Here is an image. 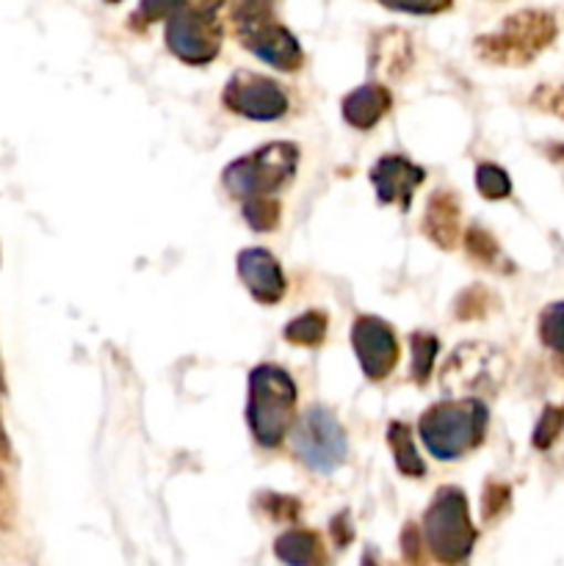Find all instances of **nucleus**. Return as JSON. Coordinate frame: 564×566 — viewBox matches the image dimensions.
Wrapping results in <instances>:
<instances>
[{
	"label": "nucleus",
	"mask_w": 564,
	"mask_h": 566,
	"mask_svg": "<svg viewBox=\"0 0 564 566\" xmlns=\"http://www.w3.org/2000/svg\"><path fill=\"white\" fill-rule=\"evenodd\" d=\"M487 431V407L479 398H448L426 409L418 420V434L429 453L440 462H453L479 448Z\"/></svg>",
	"instance_id": "1"
},
{
	"label": "nucleus",
	"mask_w": 564,
	"mask_h": 566,
	"mask_svg": "<svg viewBox=\"0 0 564 566\" xmlns=\"http://www.w3.org/2000/svg\"><path fill=\"white\" fill-rule=\"evenodd\" d=\"M230 25L243 48L280 72H296L304 64L299 39L276 22L271 0H230Z\"/></svg>",
	"instance_id": "2"
},
{
	"label": "nucleus",
	"mask_w": 564,
	"mask_h": 566,
	"mask_svg": "<svg viewBox=\"0 0 564 566\" xmlns=\"http://www.w3.org/2000/svg\"><path fill=\"white\" fill-rule=\"evenodd\" d=\"M558 25L551 11L523 9L509 14L492 33L476 39V55L487 64L523 66L531 64L556 39Z\"/></svg>",
	"instance_id": "3"
},
{
	"label": "nucleus",
	"mask_w": 564,
	"mask_h": 566,
	"mask_svg": "<svg viewBox=\"0 0 564 566\" xmlns=\"http://www.w3.org/2000/svg\"><path fill=\"white\" fill-rule=\"evenodd\" d=\"M296 407V381L280 365H258L249 374L247 423L260 448H276Z\"/></svg>",
	"instance_id": "4"
},
{
	"label": "nucleus",
	"mask_w": 564,
	"mask_h": 566,
	"mask_svg": "<svg viewBox=\"0 0 564 566\" xmlns=\"http://www.w3.org/2000/svg\"><path fill=\"white\" fill-rule=\"evenodd\" d=\"M299 166V147L293 142H271L243 158L232 160L221 175L227 191L247 202L254 197H274L293 180Z\"/></svg>",
	"instance_id": "5"
},
{
	"label": "nucleus",
	"mask_w": 564,
	"mask_h": 566,
	"mask_svg": "<svg viewBox=\"0 0 564 566\" xmlns=\"http://www.w3.org/2000/svg\"><path fill=\"white\" fill-rule=\"evenodd\" d=\"M424 539L431 556L446 566L462 564L473 553L476 528L470 523L468 497L459 486H442L424 514Z\"/></svg>",
	"instance_id": "6"
},
{
	"label": "nucleus",
	"mask_w": 564,
	"mask_h": 566,
	"mask_svg": "<svg viewBox=\"0 0 564 566\" xmlns=\"http://www.w3.org/2000/svg\"><path fill=\"white\" fill-rule=\"evenodd\" d=\"M291 446L304 468L330 475L346 459V431L330 409L310 407L293 426Z\"/></svg>",
	"instance_id": "7"
},
{
	"label": "nucleus",
	"mask_w": 564,
	"mask_h": 566,
	"mask_svg": "<svg viewBox=\"0 0 564 566\" xmlns=\"http://www.w3.org/2000/svg\"><path fill=\"white\" fill-rule=\"evenodd\" d=\"M506 374V359L484 343H464L442 365V390L459 396V392L495 390L498 381Z\"/></svg>",
	"instance_id": "8"
},
{
	"label": "nucleus",
	"mask_w": 564,
	"mask_h": 566,
	"mask_svg": "<svg viewBox=\"0 0 564 566\" xmlns=\"http://www.w3.org/2000/svg\"><path fill=\"white\" fill-rule=\"evenodd\" d=\"M221 36H224V31H221L216 14L182 9L166 20V48L182 64H210L219 55Z\"/></svg>",
	"instance_id": "9"
},
{
	"label": "nucleus",
	"mask_w": 564,
	"mask_h": 566,
	"mask_svg": "<svg viewBox=\"0 0 564 566\" xmlns=\"http://www.w3.org/2000/svg\"><path fill=\"white\" fill-rule=\"evenodd\" d=\"M227 111L252 122H274L288 114V94L276 81L254 72H236L221 92Z\"/></svg>",
	"instance_id": "10"
},
{
	"label": "nucleus",
	"mask_w": 564,
	"mask_h": 566,
	"mask_svg": "<svg viewBox=\"0 0 564 566\" xmlns=\"http://www.w3.org/2000/svg\"><path fill=\"white\" fill-rule=\"evenodd\" d=\"M352 346L359 359V368L370 381H382L390 376L398 363V340L390 324L376 315H359L352 326Z\"/></svg>",
	"instance_id": "11"
},
{
	"label": "nucleus",
	"mask_w": 564,
	"mask_h": 566,
	"mask_svg": "<svg viewBox=\"0 0 564 566\" xmlns=\"http://www.w3.org/2000/svg\"><path fill=\"white\" fill-rule=\"evenodd\" d=\"M238 276L247 285V291L252 293L254 302L271 304L280 302L285 296V274H282V265L276 263L274 254L269 249L249 247L238 254Z\"/></svg>",
	"instance_id": "12"
},
{
	"label": "nucleus",
	"mask_w": 564,
	"mask_h": 566,
	"mask_svg": "<svg viewBox=\"0 0 564 566\" xmlns=\"http://www.w3.org/2000/svg\"><path fill=\"white\" fill-rule=\"evenodd\" d=\"M424 169L404 158V155H385L370 169V182H374L379 202L398 205L401 210H409L415 188L424 182Z\"/></svg>",
	"instance_id": "13"
},
{
	"label": "nucleus",
	"mask_w": 564,
	"mask_h": 566,
	"mask_svg": "<svg viewBox=\"0 0 564 566\" xmlns=\"http://www.w3.org/2000/svg\"><path fill=\"white\" fill-rule=\"evenodd\" d=\"M412 39H409V33L401 31V28H385V31L376 33L374 42H370V66H374V72H379L382 77L398 81V77L412 66Z\"/></svg>",
	"instance_id": "14"
},
{
	"label": "nucleus",
	"mask_w": 564,
	"mask_h": 566,
	"mask_svg": "<svg viewBox=\"0 0 564 566\" xmlns=\"http://www.w3.org/2000/svg\"><path fill=\"white\" fill-rule=\"evenodd\" d=\"M459 224H462V208L451 191H435L426 202L424 235L435 247L453 249L459 243Z\"/></svg>",
	"instance_id": "15"
},
{
	"label": "nucleus",
	"mask_w": 564,
	"mask_h": 566,
	"mask_svg": "<svg viewBox=\"0 0 564 566\" xmlns=\"http://www.w3.org/2000/svg\"><path fill=\"white\" fill-rule=\"evenodd\" d=\"M393 108L390 88L382 83H365V86L354 88L352 94L343 97V119L354 127V130H370L379 125L382 116Z\"/></svg>",
	"instance_id": "16"
},
{
	"label": "nucleus",
	"mask_w": 564,
	"mask_h": 566,
	"mask_svg": "<svg viewBox=\"0 0 564 566\" xmlns=\"http://www.w3.org/2000/svg\"><path fill=\"white\" fill-rule=\"evenodd\" d=\"M274 553L288 566H321L324 545L313 531H288L274 542Z\"/></svg>",
	"instance_id": "17"
},
{
	"label": "nucleus",
	"mask_w": 564,
	"mask_h": 566,
	"mask_svg": "<svg viewBox=\"0 0 564 566\" xmlns=\"http://www.w3.org/2000/svg\"><path fill=\"white\" fill-rule=\"evenodd\" d=\"M387 446H390L393 459H396V468L401 475H409V479H420L426 475V464L420 459L418 448H415L412 440V429L401 420L387 426Z\"/></svg>",
	"instance_id": "18"
},
{
	"label": "nucleus",
	"mask_w": 564,
	"mask_h": 566,
	"mask_svg": "<svg viewBox=\"0 0 564 566\" xmlns=\"http://www.w3.org/2000/svg\"><path fill=\"white\" fill-rule=\"evenodd\" d=\"M462 241H464V252H468L476 263L495 271H512V265L506 263V254L501 252L498 241L484 230V227L473 224L468 232H464Z\"/></svg>",
	"instance_id": "19"
},
{
	"label": "nucleus",
	"mask_w": 564,
	"mask_h": 566,
	"mask_svg": "<svg viewBox=\"0 0 564 566\" xmlns=\"http://www.w3.org/2000/svg\"><path fill=\"white\" fill-rule=\"evenodd\" d=\"M326 326H330L326 315L318 313V310H310V313L293 318L291 324L285 326V332H282V335H285V340L293 343V346L315 348L324 343Z\"/></svg>",
	"instance_id": "20"
},
{
	"label": "nucleus",
	"mask_w": 564,
	"mask_h": 566,
	"mask_svg": "<svg viewBox=\"0 0 564 566\" xmlns=\"http://www.w3.org/2000/svg\"><path fill=\"white\" fill-rule=\"evenodd\" d=\"M409 346H412V381L426 385L435 370L437 352H440V340L429 332H412L409 335Z\"/></svg>",
	"instance_id": "21"
},
{
	"label": "nucleus",
	"mask_w": 564,
	"mask_h": 566,
	"mask_svg": "<svg viewBox=\"0 0 564 566\" xmlns=\"http://www.w3.org/2000/svg\"><path fill=\"white\" fill-rule=\"evenodd\" d=\"M540 340L556 354L558 365L564 368V302L547 304L540 313Z\"/></svg>",
	"instance_id": "22"
},
{
	"label": "nucleus",
	"mask_w": 564,
	"mask_h": 566,
	"mask_svg": "<svg viewBox=\"0 0 564 566\" xmlns=\"http://www.w3.org/2000/svg\"><path fill=\"white\" fill-rule=\"evenodd\" d=\"M243 221L254 232H271L280 224V202L274 197H254L243 202Z\"/></svg>",
	"instance_id": "23"
},
{
	"label": "nucleus",
	"mask_w": 564,
	"mask_h": 566,
	"mask_svg": "<svg viewBox=\"0 0 564 566\" xmlns=\"http://www.w3.org/2000/svg\"><path fill=\"white\" fill-rule=\"evenodd\" d=\"M476 188L481 191L484 199H506L512 193V180H509L506 171L495 164H481L476 169Z\"/></svg>",
	"instance_id": "24"
},
{
	"label": "nucleus",
	"mask_w": 564,
	"mask_h": 566,
	"mask_svg": "<svg viewBox=\"0 0 564 566\" xmlns=\"http://www.w3.org/2000/svg\"><path fill=\"white\" fill-rule=\"evenodd\" d=\"M562 431H564V407H545L534 426L531 446H534L536 451H547V448L558 440Z\"/></svg>",
	"instance_id": "25"
},
{
	"label": "nucleus",
	"mask_w": 564,
	"mask_h": 566,
	"mask_svg": "<svg viewBox=\"0 0 564 566\" xmlns=\"http://www.w3.org/2000/svg\"><path fill=\"white\" fill-rule=\"evenodd\" d=\"M376 3H382L390 11H401V14L435 17L451 9L453 0H376Z\"/></svg>",
	"instance_id": "26"
},
{
	"label": "nucleus",
	"mask_w": 564,
	"mask_h": 566,
	"mask_svg": "<svg viewBox=\"0 0 564 566\" xmlns=\"http://www.w3.org/2000/svg\"><path fill=\"white\" fill-rule=\"evenodd\" d=\"M531 103L540 111H547V114L562 116L564 119V83H542V86L531 94Z\"/></svg>",
	"instance_id": "27"
},
{
	"label": "nucleus",
	"mask_w": 564,
	"mask_h": 566,
	"mask_svg": "<svg viewBox=\"0 0 564 566\" xmlns=\"http://www.w3.org/2000/svg\"><path fill=\"white\" fill-rule=\"evenodd\" d=\"M487 302H490V293H487L484 287H468V291L457 298V318H481V315H487Z\"/></svg>",
	"instance_id": "28"
},
{
	"label": "nucleus",
	"mask_w": 564,
	"mask_h": 566,
	"mask_svg": "<svg viewBox=\"0 0 564 566\" xmlns=\"http://www.w3.org/2000/svg\"><path fill=\"white\" fill-rule=\"evenodd\" d=\"M506 501H509V486L490 481L484 490V517L487 520L495 517V514L506 506Z\"/></svg>",
	"instance_id": "29"
},
{
	"label": "nucleus",
	"mask_w": 564,
	"mask_h": 566,
	"mask_svg": "<svg viewBox=\"0 0 564 566\" xmlns=\"http://www.w3.org/2000/svg\"><path fill=\"white\" fill-rule=\"evenodd\" d=\"M263 506L269 509L274 517H288V520L296 517V512H299V503L293 501V497H282V495H265Z\"/></svg>",
	"instance_id": "30"
},
{
	"label": "nucleus",
	"mask_w": 564,
	"mask_h": 566,
	"mask_svg": "<svg viewBox=\"0 0 564 566\" xmlns=\"http://www.w3.org/2000/svg\"><path fill=\"white\" fill-rule=\"evenodd\" d=\"M401 545H404V556H407V562H418L420 556V542H418V528L415 525H407L404 528V536H401Z\"/></svg>",
	"instance_id": "31"
},
{
	"label": "nucleus",
	"mask_w": 564,
	"mask_h": 566,
	"mask_svg": "<svg viewBox=\"0 0 564 566\" xmlns=\"http://www.w3.org/2000/svg\"><path fill=\"white\" fill-rule=\"evenodd\" d=\"M177 11H205V14H216L224 6V0H175Z\"/></svg>",
	"instance_id": "32"
},
{
	"label": "nucleus",
	"mask_w": 564,
	"mask_h": 566,
	"mask_svg": "<svg viewBox=\"0 0 564 566\" xmlns=\"http://www.w3.org/2000/svg\"><path fill=\"white\" fill-rule=\"evenodd\" d=\"M11 514H14V506H11L9 486H6V479L0 475V528H9Z\"/></svg>",
	"instance_id": "33"
},
{
	"label": "nucleus",
	"mask_w": 564,
	"mask_h": 566,
	"mask_svg": "<svg viewBox=\"0 0 564 566\" xmlns=\"http://www.w3.org/2000/svg\"><path fill=\"white\" fill-rule=\"evenodd\" d=\"M346 520H348V514H341V517L332 523V534L337 536V545H346V542L352 539V528H346Z\"/></svg>",
	"instance_id": "34"
},
{
	"label": "nucleus",
	"mask_w": 564,
	"mask_h": 566,
	"mask_svg": "<svg viewBox=\"0 0 564 566\" xmlns=\"http://www.w3.org/2000/svg\"><path fill=\"white\" fill-rule=\"evenodd\" d=\"M9 459H11V442H9V434H6L3 418H0V462H9Z\"/></svg>",
	"instance_id": "35"
},
{
	"label": "nucleus",
	"mask_w": 564,
	"mask_h": 566,
	"mask_svg": "<svg viewBox=\"0 0 564 566\" xmlns=\"http://www.w3.org/2000/svg\"><path fill=\"white\" fill-rule=\"evenodd\" d=\"M359 566H376L374 558H370V553H365V556H363V564H359Z\"/></svg>",
	"instance_id": "36"
},
{
	"label": "nucleus",
	"mask_w": 564,
	"mask_h": 566,
	"mask_svg": "<svg viewBox=\"0 0 564 566\" xmlns=\"http://www.w3.org/2000/svg\"><path fill=\"white\" fill-rule=\"evenodd\" d=\"M6 390V379H3V363H0V392Z\"/></svg>",
	"instance_id": "37"
},
{
	"label": "nucleus",
	"mask_w": 564,
	"mask_h": 566,
	"mask_svg": "<svg viewBox=\"0 0 564 566\" xmlns=\"http://www.w3.org/2000/svg\"><path fill=\"white\" fill-rule=\"evenodd\" d=\"M105 3H119V0H105Z\"/></svg>",
	"instance_id": "38"
}]
</instances>
